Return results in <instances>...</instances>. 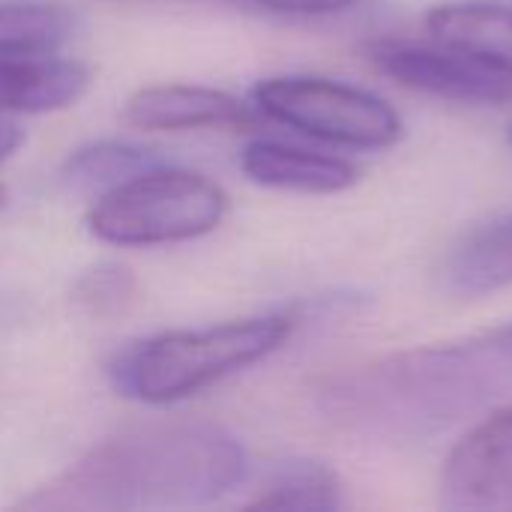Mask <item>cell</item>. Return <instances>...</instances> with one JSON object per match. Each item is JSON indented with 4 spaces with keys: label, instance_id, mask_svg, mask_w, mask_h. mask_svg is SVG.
I'll list each match as a JSON object with an SVG mask.
<instances>
[{
    "label": "cell",
    "instance_id": "ba28073f",
    "mask_svg": "<svg viewBox=\"0 0 512 512\" xmlns=\"http://www.w3.org/2000/svg\"><path fill=\"white\" fill-rule=\"evenodd\" d=\"M123 117L147 132L249 129L258 120V108L204 84H153L126 102Z\"/></svg>",
    "mask_w": 512,
    "mask_h": 512
},
{
    "label": "cell",
    "instance_id": "2e32d148",
    "mask_svg": "<svg viewBox=\"0 0 512 512\" xmlns=\"http://www.w3.org/2000/svg\"><path fill=\"white\" fill-rule=\"evenodd\" d=\"M75 300L93 315L123 312L135 300V276L120 264H99L78 279Z\"/></svg>",
    "mask_w": 512,
    "mask_h": 512
},
{
    "label": "cell",
    "instance_id": "8992f818",
    "mask_svg": "<svg viewBox=\"0 0 512 512\" xmlns=\"http://www.w3.org/2000/svg\"><path fill=\"white\" fill-rule=\"evenodd\" d=\"M372 63L408 90H420L438 99L468 105H498L512 99V75L492 60L441 42H375L369 48Z\"/></svg>",
    "mask_w": 512,
    "mask_h": 512
},
{
    "label": "cell",
    "instance_id": "52a82bcc",
    "mask_svg": "<svg viewBox=\"0 0 512 512\" xmlns=\"http://www.w3.org/2000/svg\"><path fill=\"white\" fill-rule=\"evenodd\" d=\"M441 504L450 510L512 507V405L477 423L447 456Z\"/></svg>",
    "mask_w": 512,
    "mask_h": 512
},
{
    "label": "cell",
    "instance_id": "277c9868",
    "mask_svg": "<svg viewBox=\"0 0 512 512\" xmlns=\"http://www.w3.org/2000/svg\"><path fill=\"white\" fill-rule=\"evenodd\" d=\"M228 216V192L207 174L156 162L105 189L87 231L120 249H150L213 234Z\"/></svg>",
    "mask_w": 512,
    "mask_h": 512
},
{
    "label": "cell",
    "instance_id": "5b68a950",
    "mask_svg": "<svg viewBox=\"0 0 512 512\" xmlns=\"http://www.w3.org/2000/svg\"><path fill=\"white\" fill-rule=\"evenodd\" d=\"M255 108L315 141L348 150H381L399 141L402 117L372 90L321 75H273L255 84Z\"/></svg>",
    "mask_w": 512,
    "mask_h": 512
},
{
    "label": "cell",
    "instance_id": "d6986e66",
    "mask_svg": "<svg viewBox=\"0 0 512 512\" xmlns=\"http://www.w3.org/2000/svg\"><path fill=\"white\" fill-rule=\"evenodd\" d=\"M510 144H512V126H510Z\"/></svg>",
    "mask_w": 512,
    "mask_h": 512
},
{
    "label": "cell",
    "instance_id": "7c38bea8",
    "mask_svg": "<svg viewBox=\"0 0 512 512\" xmlns=\"http://www.w3.org/2000/svg\"><path fill=\"white\" fill-rule=\"evenodd\" d=\"M435 39L474 51L512 75V6L492 0H450L426 15Z\"/></svg>",
    "mask_w": 512,
    "mask_h": 512
},
{
    "label": "cell",
    "instance_id": "e0dca14e",
    "mask_svg": "<svg viewBox=\"0 0 512 512\" xmlns=\"http://www.w3.org/2000/svg\"><path fill=\"white\" fill-rule=\"evenodd\" d=\"M228 3L282 15V18H324V15H339L351 9L357 0H228Z\"/></svg>",
    "mask_w": 512,
    "mask_h": 512
},
{
    "label": "cell",
    "instance_id": "8fae6325",
    "mask_svg": "<svg viewBox=\"0 0 512 512\" xmlns=\"http://www.w3.org/2000/svg\"><path fill=\"white\" fill-rule=\"evenodd\" d=\"M90 84L87 66L60 57L0 60V114L60 111L84 96Z\"/></svg>",
    "mask_w": 512,
    "mask_h": 512
},
{
    "label": "cell",
    "instance_id": "3957f363",
    "mask_svg": "<svg viewBox=\"0 0 512 512\" xmlns=\"http://www.w3.org/2000/svg\"><path fill=\"white\" fill-rule=\"evenodd\" d=\"M291 333L294 318L282 312L198 330H165L129 345L114 360L111 378L123 396L141 405H174L267 360Z\"/></svg>",
    "mask_w": 512,
    "mask_h": 512
},
{
    "label": "cell",
    "instance_id": "4fadbf2b",
    "mask_svg": "<svg viewBox=\"0 0 512 512\" xmlns=\"http://www.w3.org/2000/svg\"><path fill=\"white\" fill-rule=\"evenodd\" d=\"M75 30L66 6L48 0H0V60L57 54Z\"/></svg>",
    "mask_w": 512,
    "mask_h": 512
},
{
    "label": "cell",
    "instance_id": "9c48e42d",
    "mask_svg": "<svg viewBox=\"0 0 512 512\" xmlns=\"http://www.w3.org/2000/svg\"><path fill=\"white\" fill-rule=\"evenodd\" d=\"M240 171L264 189L297 195H339L360 180L357 165L348 159L273 138L246 144L240 153Z\"/></svg>",
    "mask_w": 512,
    "mask_h": 512
},
{
    "label": "cell",
    "instance_id": "30bf717a",
    "mask_svg": "<svg viewBox=\"0 0 512 512\" xmlns=\"http://www.w3.org/2000/svg\"><path fill=\"white\" fill-rule=\"evenodd\" d=\"M441 285L456 297H486L512 288V213L492 216L462 234L444 258Z\"/></svg>",
    "mask_w": 512,
    "mask_h": 512
},
{
    "label": "cell",
    "instance_id": "5bb4252c",
    "mask_svg": "<svg viewBox=\"0 0 512 512\" xmlns=\"http://www.w3.org/2000/svg\"><path fill=\"white\" fill-rule=\"evenodd\" d=\"M156 162H162V159L144 147L123 144V141H96V144L78 147L63 162V183L75 192L99 189V195H102L105 189L117 186L120 180H126Z\"/></svg>",
    "mask_w": 512,
    "mask_h": 512
},
{
    "label": "cell",
    "instance_id": "6da1fadb",
    "mask_svg": "<svg viewBox=\"0 0 512 512\" xmlns=\"http://www.w3.org/2000/svg\"><path fill=\"white\" fill-rule=\"evenodd\" d=\"M249 474L243 444L213 423H144L123 429L48 486L27 510H147L201 507L234 492Z\"/></svg>",
    "mask_w": 512,
    "mask_h": 512
},
{
    "label": "cell",
    "instance_id": "ac0fdd59",
    "mask_svg": "<svg viewBox=\"0 0 512 512\" xmlns=\"http://www.w3.org/2000/svg\"><path fill=\"white\" fill-rule=\"evenodd\" d=\"M24 144V132L15 123H0V165Z\"/></svg>",
    "mask_w": 512,
    "mask_h": 512
},
{
    "label": "cell",
    "instance_id": "7a4b0ae2",
    "mask_svg": "<svg viewBox=\"0 0 512 512\" xmlns=\"http://www.w3.org/2000/svg\"><path fill=\"white\" fill-rule=\"evenodd\" d=\"M512 384V321L462 342L384 357L342 375L330 411L351 429L423 435L441 429Z\"/></svg>",
    "mask_w": 512,
    "mask_h": 512
},
{
    "label": "cell",
    "instance_id": "9a60e30c",
    "mask_svg": "<svg viewBox=\"0 0 512 512\" xmlns=\"http://www.w3.org/2000/svg\"><path fill=\"white\" fill-rule=\"evenodd\" d=\"M252 510H309L327 512L342 507V486L336 474L315 462H300L282 468L258 498L249 501Z\"/></svg>",
    "mask_w": 512,
    "mask_h": 512
}]
</instances>
